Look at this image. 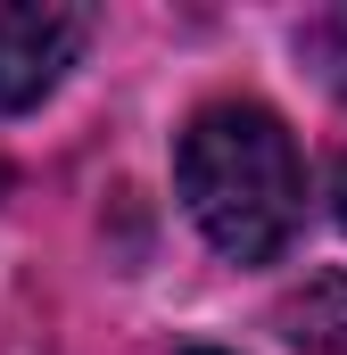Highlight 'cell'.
<instances>
[{"mask_svg": "<svg viewBox=\"0 0 347 355\" xmlns=\"http://www.w3.org/2000/svg\"><path fill=\"white\" fill-rule=\"evenodd\" d=\"M331 198H339V223H347V166H339V190H331Z\"/></svg>", "mask_w": 347, "mask_h": 355, "instance_id": "obj_5", "label": "cell"}, {"mask_svg": "<svg viewBox=\"0 0 347 355\" xmlns=\"http://www.w3.org/2000/svg\"><path fill=\"white\" fill-rule=\"evenodd\" d=\"M174 182L190 223L232 257V265H273L298 223H306V166L289 124L257 99H215L182 124Z\"/></svg>", "mask_w": 347, "mask_h": 355, "instance_id": "obj_1", "label": "cell"}, {"mask_svg": "<svg viewBox=\"0 0 347 355\" xmlns=\"http://www.w3.org/2000/svg\"><path fill=\"white\" fill-rule=\"evenodd\" d=\"M298 50H306V67H314L331 91H347V8L306 17V25H298Z\"/></svg>", "mask_w": 347, "mask_h": 355, "instance_id": "obj_4", "label": "cell"}, {"mask_svg": "<svg viewBox=\"0 0 347 355\" xmlns=\"http://www.w3.org/2000/svg\"><path fill=\"white\" fill-rule=\"evenodd\" d=\"M190 355H215V347H190Z\"/></svg>", "mask_w": 347, "mask_h": 355, "instance_id": "obj_6", "label": "cell"}, {"mask_svg": "<svg viewBox=\"0 0 347 355\" xmlns=\"http://www.w3.org/2000/svg\"><path fill=\"white\" fill-rule=\"evenodd\" d=\"M273 322L298 355H347V272H314L306 289H289Z\"/></svg>", "mask_w": 347, "mask_h": 355, "instance_id": "obj_3", "label": "cell"}, {"mask_svg": "<svg viewBox=\"0 0 347 355\" xmlns=\"http://www.w3.org/2000/svg\"><path fill=\"white\" fill-rule=\"evenodd\" d=\"M0 182H8V174H0Z\"/></svg>", "mask_w": 347, "mask_h": 355, "instance_id": "obj_7", "label": "cell"}, {"mask_svg": "<svg viewBox=\"0 0 347 355\" xmlns=\"http://www.w3.org/2000/svg\"><path fill=\"white\" fill-rule=\"evenodd\" d=\"M83 42H91V8H50V0L0 8V116L42 107L83 58Z\"/></svg>", "mask_w": 347, "mask_h": 355, "instance_id": "obj_2", "label": "cell"}]
</instances>
